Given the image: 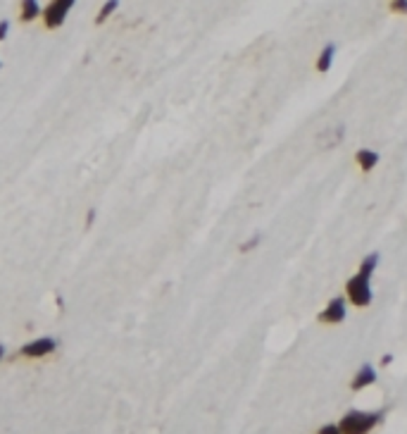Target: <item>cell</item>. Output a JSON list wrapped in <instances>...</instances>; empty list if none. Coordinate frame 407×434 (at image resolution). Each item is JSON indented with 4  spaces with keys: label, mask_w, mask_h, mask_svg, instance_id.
I'll return each mask as SVG.
<instances>
[{
    "label": "cell",
    "mask_w": 407,
    "mask_h": 434,
    "mask_svg": "<svg viewBox=\"0 0 407 434\" xmlns=\"http://www.w3.org/2000/svg\"><path fill=\"white\" fill-rule=\"evenodd\" d=\"M384 417H386V411L367 413V411H358V408H353V411H348L343 417H340L338 427L343 434H369L384 422Z\"/></svg>",
    "instance_id": "cell-1"
},
{
    "label": "cell",
    "mask_w": 407,
    "mask_h": 434,
    "mask_svg": "<svg viewBox=\"0 0 407 434\" xmlns=\"http://www.w3.org/2000/svg\"><path fill=\"white\" fill-rule=\"evenodd\" d=\"M391 362H393V356H388V354H386L384 358H381V365H384V367H386V365H391Z\"/></svg>",
    "instance_id": "cell-16"
},
{
    "label": "cell",
    "mask_w": 407,
    "mask_h": 434,
    "mask_svg": "<svg viewBox=\"0 0 407 434\" xmlns=\"http://www.w3.org/2000/svg\"><path fill=\"white\" fill-rule=\"evenodd\" d=\"M317 434H343V432H340V427H338V425L329 422V425H322V427H319Z\"/></svg>",
    "instance_id": "cell-14"
},
{
    "label": "cell",
    "mask_w": 407,
    "mask_h": 434,
    "mask_svg": "<svg viewBox=\"0 0 407 434\" xmlns=\"http://www.w3.org/2000/svg\"><path fill=\"white\" fill-rule=\"evenodd\" d=\"M345 301H348L350 305H355V308H367V305H371V301H374L371 274L358 270V272L345 282Z\"/></svg>",
    "instance_id": "cell-2"
},
{
    "label": "cell",
    "mask_w": 407,
    "mask_h": 434,
    "mask_svg": "<svg viewBox=\"0 0 407 434\" xmlns=\"http://www.w3.org/2000/svg\"><path fill=\"white\" fill-rule=\"evenodd\" d=\"M117 5H119V0H105V5L100 8V12H98V17H95V24H103V22H108L110 19V14L117 10Z\"/></svg>",
    "instance_id": "cell-11"
},
{
    "label": "cell",
    "mask_w": 407,
    "mask_h": 434,
    "mask_svg": "<svg viewBox=\"0 0 407 434\" xmlns=\"http://www.w3.org/2000/svg\"><path fill=\"white\" fill-rule=\"evenodd\" d=\"M3 356H5V349H3V344H0V360H3Z\"/></svg>",
    "instance_id": "cell-17"
},
{
    "label": "cell",
    "mask_w": 407,
    "mask_h": 434,
    "mask_svg": "<svg viewBox=\"0 0 407 434\" xmlns=\"http://www.w3.org/2000/svg\"><path fill=\"white\" fill-rule=\"evenodd\" d=\"M345 318H348V301H345V296H334L317 315V320L322 325H340Z\"/></svg>",
    "instance_id": "cell-4"
},
{
    "label": "cell",
    "mask_w": 407,
    "mask_h": 434,
    "mask_svg": "<svg viewBox=\"0 0 407 434\" xmlns=\"http://www.w3.org/2000/svg\"><path fill=\"white\" fill-rule=\"evenodd\" d=\"M76 3V0H50L48 8L43 10V24L48 29H58L65 24V19H67L69 10H72V5Z\"/></svg>",
    "instance_id": "cell-3"
},
{
    "label": "cell",
    "mask_w": 407,
    "mask_h": 434,
    "mask_svg": "<svg viewBox=\"0 0 407 434\" xmlns=\"http://www.w3.org/2000/svg\"><path fill=\"white\" fill-rule=\"evenodd\" d=\"M8 32H10V24L8 22H0V41L8 36Z\"/></svg>",
    "instance_id": "cell-15"
},
{
    "label": "cell",
    "mask_w": 407,
    "mask_h": 434,
    "mask_svg": "<svg viewBox=\"0 0 407 434\" xmlns=\"http://www.w3.org/2000/svg\"><path fill=\"white\" fill-rule=\"evenodd\" d=\"M355 165L360 167L362 175H369L379 165V153L371 151V148H360V151H355Z\"/></svg>",
    "instance_id": "cell-7"
},
{
    "label": "cell",
    "mask_w": 407,
    "mask_h": 434,
    "mask_svg": "<svg viewBox=\"0 0 407 434\" xmlns=\"http://www.w3.org/2000/svg\"><path fill=\"white\" fill-rule=\"evenodd\" d=\"M376 382V367L371 365V362H364V365H360V370L355 372L353 382H350V389L353 391H362L371 387Z\"/></svg>",
    "instance_id": "cell-6"
},
{
    "label": "cell",
    "mask_w": 407,
    "mask_h": 434,
    "mask_svg": "<svg viewBox=\"0 0 407 434\" xmlns=\"http://www.w3.org/2000/svg\"><path fill=\"white\" fill-rule=\"evenodd\" d=\"M58 349V341L50 339V336H40V339H34L29 344H24L19 349L17 358H43V356H50Z\"/></svg>",
    "instance_id": "cell-5"
},
{
    "label": "cell",
    "mask_w": 407,
    "mask_h": 434,
    "mask_svg": "<svg viewBox=\"0 0 407 434\" xmlns=\"http://www.w3.org/2000/svg\"><path fill=\"white\" fill-rule=\"evenodd\" d=\"M391 12L395 14H407V0H391Z\"/></svg>",
    "instance_id": "cell-13"
},
{
    "label": "cell",
    "mask_w": 407,
    "mask_h": 434,
    "mask_svg": "<svg viewBox=\"0 0 407 434\" xmlns=\"http://www.w3.org/2000/svg\"><path fill=\"white\" fill-rule=\"evenodd\" d=\"M379 260H381L379 253H367L362 260H360V268L358 270H362V272H367V274H371V277H374L376 268H379Z\"/></svg>",
    "instance_id": "cell-10"
},
{
    "label": "cell",
    "mask_w": 407,
    "mask_h": 434,
    "mask_svg": "<svg viewBox=\"0 0 407 434\" xmlns=\"http://www.w3.org/2000/svg\"><path fill=\"white\" fill-rule=\"evenodd\" d=\"M40 14H43V10H40L38 0H22V3H19V19H22V22H34Z\"/></svg>",
    "instance_id": "cell-9"
},
{
    "label": "cell",
    "mask_w": 407,
    "mask_h": 434,
    "mask_svg": "<svg viewBox=\"0 0 407 434\" xmlns=\"http://www.w3.org/2000/svg\"><path fill=\"white\" fill-rule=\"evenodd\" d=\"M259 241H262V234H253L248 241H243L241 243V253H251V251H255V248L259 246Z\"/></svg>",
    "instance_id": "cell-12"
},
{
    "label": "cell",
    "mask_w": 407,
    "mask_h": 434,
    "mask_svg": "<svg viewBox=\"0 0 407 434\" xmlns=\"http://www.w3.org/2000/svg\"><path fill=\"white\" fill-rule=\"evenodd\" d=\"M334 60H336V45L327 43L322 50H319L317 60H314V69H317L319 74H327L329 69L334 67Z\"/></svg>",
    "instance_id": "cell-8"
}]
</instances>
